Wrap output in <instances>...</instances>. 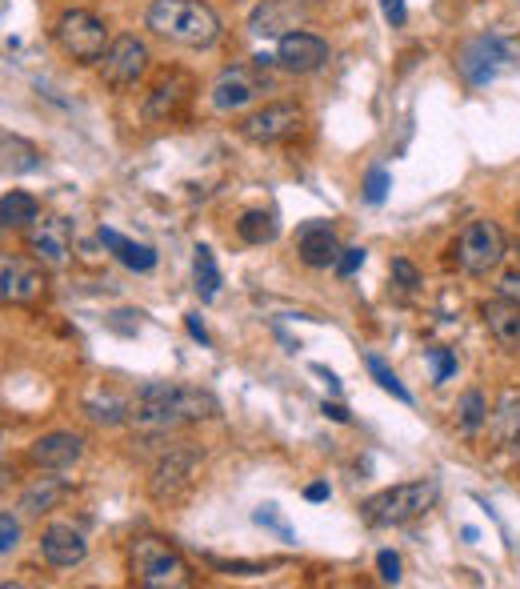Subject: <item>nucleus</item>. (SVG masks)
Instances as JSON below:
<instances>
[{
	"mask_svg": "<svg viewBox=\"0 0 520 589\" xmlns=\"http://www.w3.org/2000/svg\"><path fill=\"white\" fill-rule=\"evenodd\" d=\"M29 249L36 253V261H45V265H68V257H73V229L68 221L60 217H36L29 225Z\"/></svg>",
	"mask_w": 520,
	"mask_h": 589,
	"instance_id": "nucleus-12",
	"label": "nucleus"
},
{
	"mask_svg": "<svg viewBox=\"0 0 520 589\" xmlns=\"http://www.w3.org/2000/svg\"><path fill=\"white\" fill-rule=\"evenodd\" d=\"M16 542H21V522L9 517V513H0V554L16 549Z\"/></svg>",
	"mask_w": 520,
	"mask_h": 589,
	"instance_id": "nucleus-30",
	"label": "nucleus"
},
{
	"mask_svg": "<svg viewBox=\"0 0 520 589\" xmlns=\"http://www.w3.org/2000/svg\"><path fill=\"white\" fill-rule=\"evenodd\" d=\"M456 417H461V425H465L468 434H476V429L485 425V417H488L485 393H480V390H468L465 397H461V405H456Z\"/></svg>",
	"mask_w": 520,
	"mask_h": 589,
	"instance_id": "nucleus-26",
	"label": "nucleus"
},
{
	"mask_svg": "<svg viewBox=\"0 0 520 589\" xmlns=\"http://www.w3.org/2000/svg\"><path fill=\"white\" fill-rule=\"evenodd\" d=\"M200 454L197 449H168V457H161L148 478V493L156 501H177L180 493L192 486V473H197Z\"/></svg>",
	"mask_w": 520,
	"mask_h": 589,
	"instance_id": "nucleus-11",
	"label": "nucleus"
},
{
	"mask_svg": "<svg viewBox=\"0 0 520 589\" xmlns=\"http://www.w3.org/2000/svg\"><path fill=\"white\" fill-rule=\"evenodd\" d=\"M45 297L41 261L21 253H0V305H36Z\"/></svg>",
	"mask_w": 520,
	"mask_h": 589,
	"instance_id": "nucleus-7",
	"label": "nucleus"
},
{
	"mask_svg": "<svg viewBox=\"0 0 520 589\" xmlns=\"http://www.w3.org/2000/svg\"><path fill=\"white\" fill-rule=\"evenodd\" d=\"M300 121H305L300 105L280 100V105H265V109H256L253 117H244L241 133L248 137L253 145H280V141H288V137L297 133Z\"/></svg>",
	"mask_w": 520,
	"mask_h": 589,
	"instance_id": "nucleus-9",
	"label": "nucleus"
},
{
	"mask_svg": "<svg viewBox=\"0 0 520 589\" xmlns=\"http://www.w3.org/2000/svg\"><path fill=\"white\" fill-rule=\"evenodd\" d=\"M305 498H309V501H329V486H324V481H317V486H309V490H305Z\"/></svg>",
	"mask_w": 520,
	"mask_h": 589,
	"instance_id": "nucleus-40",
	"label": "nucleus"
},
{
	"mask_svg": "<svg viewBox=\"0 0 520 589\" xmlns=\"http://www.w3.org/2000/svg\"><path fill=\"white\" fill-rule=\"evenodd\" d=\"M144 24L161 41L185 48H209L221 41V17L204 0H153L144 12Z\"/></svg>",
	"mask_w": 520,
	"mask_h": 589,
	"instance_id": "nucleus-2",
	"label": "nucleus"
},
{
	"mask_svg": "<svg viewBox=\"0 0 520 589\" xmlns=\"http://www.w3.org/2000/svg\"><path fill=\"white\" fill-rule=\"evenodd\" d=\"M41 554H45L48 566L73 569V566H80V561L89 557V542H85V534H80V530H73V525H65V522H56V525H48L45 534H41Z\"/></svg>",
	"mask_w": 520,
	"mask_h": 589,
	"instance_id": "nucleus-14",
	"label": "nucleus"
},
{
	"mask_svg": "<svg viewBox=\"0 0 520 589\" xmlns=\"http://www.w3.org/2000/svg\"><path fill=\"white\" fill-rule=\"evenodd\" d=\"M485 325H488V334L497 337L505 349H520V301H509V297L488 301Z\"/></svg>",
	"mask_w": 520,
	"mask_h": 589,
	"instance_id": "nucleus-20",
	"label": "nucleus"
},
{
	"mask_svg": "<svg viewBox=\"0 0 520 589\" xmlns=\"http://www.w3.org/2000/svg\"><path fill=\"white\" fill-rule=\"evenodd\" d=\"M300 17H305L300 0H261L248 29H253L256 36H285L288 29H297Z\"/></svg>",
	"mask_w": 520,
	"mask_h": 589,
	"instance_id": "nucleus-18",
	"label": "nucleus"
},
{
	"mask_svg": "<svg viewBox=\"0 0 520 589\" xmlns=\"http://www.w3.org/2000/svg\"><path fill=\"white\" fill-rule=\"evenodd\" d=\"M429 357H432V369H436V385H444L456 373V357L449 349H432Z\"/></svg>",
	"mask_w": 520,
	"mask_h": 589,
	"instance_id": "nucleus-31",
	"label": "nucleus"
},
{
	"mask_svg": "<svg viewBox=\"0 0 520 589\" xmlns=\"http://www.w3.org/2000/svg\"><path fill=\"white\" fill-rule=\"evenodd\" d=\"M392 277H397L405 290H412V285H417V269H412L409 261H392Z\"/></svg>",
	"mask_w": 520,
	"mask_h": 589,
	"instance_id": "nucleus-36",
	"label": "nucleus"
},
{
	"mask_svg": "<svg viewBox=\"0 0 520 589\" xmlns=\"http://www.w3.org/2000/svg\"><path fill=\"white\" fill-rule=\"evenodd\" d=\"M4 486H9V469H0V490H4Z\"/></svg>",
	"mask_w": 520,
	"mask_h": 589,
	"instance_id": "nucleus-41",
	"label": "nucleus"
},
{
	"mask_svg": "<svg viewBox=\"0 0 520 589\" xmlns=\"http://www.w3.org/2000/svg\"><path fill=\"white\" fill-rule=\"evenodd\" d=\"M185 325H189V334L197 337L200 345H209V329H204V321H200V313H189V317H185Z\"/></svg>",
	"mask_w": 520,
	"mask_h": 589,
	"instance_id": "nucleus-37",
	"label": "nucleus"
},
{
	"mask_svg": "<svg viewBox=\"0 0 520 589\" xmlns=\"http://www.w3.org/2000/svg\"><path fill=\"white\" fill-rule=\"evenodd\" d=\"M368 373L377 378V385H380V390H385V393H392V397H397V401H405V405H412V393L405 390V385H400V378H397V373H392V369L385 366V361H380L377 353L368 357Z\"/></svg>",
	"mask_w": 520,
	"mask_h": 589,
	"instance_id": "nucleus-27",
	"label": "nucleus"
},
{
	"mask_svg": "<svg viewBox=\"0 0 520 589\" xmlns=\"http://www.w3.org/2000/svg\"><path fill=\"white\" fill-rule=\"evenodd\" d=\"M380 12H385V21L392 24V29H400V24L409 21V9H405V0H380Z\"/></svg>",
	"mask_w": 520,
	"mask_h": 589,
	"instance_id": "nucleus-35",
	"label": "nucleus"
},
{
	"mask_svg": "<svg viewBox=\"0 0 520 589\" xmlns=\"http://www.w3.org/2000/svg\"><path fill=\"white\" fill-rule=\"evenodd\" d=\"M236 233H241V241H248V246H268V241H277V217L265 209L244 212L241 221H236Z\"/></svg>",
	"mask_w": 520,
	"mask_h": 589,
	"instance_id": "nucleus-24",
	"label": "nucleus"
},
{
	"mask_svg": "<svg viewBox=\"0 0 520 589\" xmlns=\"http://www.w3.org/2000/svg\"><path fill=\"white\" fill-rule=\"evenodd\" d=\"M436 505V481H405V486H392V490H380L361 505L365 522L373 530H388V525H409L417 517Z\"/></svg>",
	"mask_w": 520,
	"mask_h": 589,
	"instance_id": "nucleus-3",
	"label": "nucleus"
},
{
	"mask_svg": "<svg viewBox=\"0 0 520 589\" xmlns=\"http://www.w3.org/2000/svg\"><path fill=\"white\" fill-rule=\"evenodd\" d=\"M80 454H85V437L80 434H45L41 441H33V449H29V457H33L41 469L77 466Z\"/></svg>",
	"mask_w": 520,
	"mask_h": 589,
	"instance_id": "nucleus-16",
	"label": "nucleus"
},
{
	"mask_svg": "<svg viewBox=\"0 0 520 589\" xmlns=\"http://www.w3.org/2000/svg\"><path fill=\"white\" fill-rule=\"evenodd\" d=\"M505 261V233L497 221H473L465 225V233L456 241V265L468 277H488L493 269Z\"/></svg>",
	"mask_w": 520,
	"mask_h": 589,
	"instance_id": "nucleus-6",
	"label": "nucleus"
},
{
	"mask_svg": "<svg viewBox=\"0 0 520 589\" xmlns=\"http://www.w3.org/2000/svg\"><path fill=\"white\" fill-rule=\"evenodd\" d=\"M500 297L520 301V273H509V277L500 281Z\"/></svg>",
	"mask_w": 520,
	"mask_h": 589,
	"instance_id": "nucleus-38",
	"label": "nucleus"
},
{
	"mask_svg": "<svg viewBox=\"0 0 520 589\" xmlns=\"http://www.w3.org/2000/svg\"><path fill=\"white\" fill-rule=\"evenodd\" d=\"M56 45L65 48L77 65H100V56L109 48V29L89 9H68L56 21Z\"/></svg>",
	"mask_w": 520,
	"mask_h": 589,
	"instance_id": "nucleus-5",
	"label": "nucleus"
},
{
	"mask_svg": "<svg viewBox=\"0 0 520 589\" xmlns=\"http://www.w3.org/2000/svg\"><path fill=\"white\" fill-rule=\"evenodd\" d=\"M192 92V80L185 73H168L161 85L153 89V97L144 100V121H165V117H177L185 109V100Z\"/></svg>",
	"mask_w": 520,
	"mask_h": 589,
	"instance_id": "nucleus-17",
	"label": "nucleus"
},
{
	"mask_svg": "<svg viewBox=\"0 0 520 589\" xmlns=\"http://www.w3.org/2000/svg\"><path fill=\"white\" fill-rule=\"evenodd\" d=\"M89 417L100 425H121L129 422V405L117 397H104V401H89Z\"/></svg>",
	"mask_w": 520,
	"mask_h": 589,
	"instance_id": "nucleus-28",
	"label": "nucleus"
},
{
	"mask_svg": "<svg viewBox=\"0 0 520 589\" xmlns=\"http://www.w3.org/2000/svg\"><path fill=\"white\" fill-rule=\"evenodd\" d=\"M129 569H133V578L141 581V586H156V589L180 586L185 574H189L185 557H180L165 537H153V534H144L133 542V549H129Z\"/></svg>",
	"mask_w": 520,
	"mask_h": 589,
	"instance_id": "nucleus-4",
	"label": "nucleus"
},
{
	"mask_svg": "<svg viewBox=\"0 0 520 589\" xmlns=\"http://www.w3.org/2000/svg\"><path fill=\"white\" fill-rule=\"evenodd\" d=\"M217 413H221V405H217L212 393L192 390V385L148 381V385L136 390L133 405H129V422H133L141 434H173L180 425L209 422Z\"/></svg>",
	"mask_w": 520,
	"mask_h": 589,
	"instance_id": "nucleus-1",
	"label": "nucleus"
},
{
	"mask_svg": "<svg viewBox=\"0 0 520 589\" xmlns=\"http://www.w3.org/2000/svg\"><path fill=\"white\" fill-rule=\"evenodd\" d=\"M285 73H317L329 61V41L317 33H285L277 41V56H273Z\"/></svg>",
	"mask_w": 520,
	"mask_h": 589,
	"instance_id": "nucleus-13",
	"label": "nucleus"
},
{
	"mask_svg": "<svg viewBox=\"0 0 520 589\" xmlns=\"http://www.w3.org/2000/svg\"><path fill=\"white\" fill-rule=\"evenodd\" d=\"M253 517H256V525H268V530H277V534L285 537V542L292 537V530H288V525L277 517V505H261V510H256Z\"/></svg>",
	"mask_w": 520,
	"mask_h": 589,
	"instance_id": "nucleus-34",
	"label": "nucleus"
},
{
	"mask_svg": "<svg viewBox=\"0 0 520 589\" xmlns=\"http://www.w3.org/2000/svg\"><path fill=\"white\" fill-rule=\"evenodd\" d=\"M361 265H365V249H341V257H336V273L341 277H353Z\"/></svg>",
	"mask_w": 520,
	"mask_h": 589,
	"instance_id": "nucleus-33",
	"label": "nucleus"
},
{
	"mask_svg": "<svg viewBox=\"0 0 520 589\" xmlns=\"http://www.w3.org/2000/svg\"><path fill=\"white\" fill-rule=\"evenodd\" d=\"M321 410H324V417H332V422H348V410H344V405H336V401H324Z\"/></svg>",
	"mask_w": 520,
	"mask_h": 589,
	"instance_id": "nucleus-39",
	"label": "nucleus"
},
{
	"mask_svg": "<svg viewBox=\"0 0 520 589\" xmlns=\"http://www.w3.org/2000/svg\"><path fill=\"white\" fill-rule=\"evenodd\" d=\"M512 61L509 45L505 41H497V36H476V41H468L465 48H461V56H456V68H461V77L468 80V85H488V80H497V73Z\"/></svg>",
	"mask_w": 520,
	"mask_h": 589,
	"instance_id": "nucleus-10",
	"label": "nucleus"
},
{
	"mask_svg": "<svg viewBox=\"0 0 520 589\" xmlns=\"http://www.w3.org/2000/svg\"><path fill=\"white\" fill-rule=\"evenodd\" d=\"M144 68H148V48H144V41H136L129 33L117 36L104 48V56H100V77L112 89H133L136 80L144 77Z\"/></svg>",
	"mask_w": 520,
	"mask_h": 589,
	"instance_id": "nucleus-8",
	"label": "nucleus"
},
{
	"mask_svg": "<svg viewBox=\"0 0 520 589\" xmlns=\"http://www.w3.org/2000/svg\"><path fill=\"white\" fill-rule=\"evenodd\" d=\"M336 257H341V246H336V237H332L329 225L309 221L300 229V261H305V265L329 269V265H336Z\"/></svg>",
	"mask_w": 520,
	"mask_h": 589,
	"instance_id": "nucleus-19",
	"label": "nucleus"
},
{
	"mask_svg": "<svg viewBox=\"0 0 520 589\" xmlns=\"http://www.w3.org/2000/svg\"><path fill=\"white\" fill-rule=\"evenodd\" d=\"M261 92V77H253L248 68H224L217 85H212V105L221 112H236L244 109L248 100Z\"/></svg>",
	"mask_w": 520,
	"mask_h": 589,
	"instance_id": "nucleus-15",
	"label": "nucleus"
},
{
	"mask_svg": "<svg viewBox=\"0 0 520 589\" xmlns=\"http://www.w3.org/2000/svg\"><path fill=\"white\" fill-rule=\"evenodd\" d=\"M388 185H392V177H388V168H373L365 181V200L368 205H380V200L388 197Z\"/></svg>",
	"mask_w": 520,
	"mask_h": 589,
	"instance_id": "nucleus-29",
	"label": "nucleus"
},
{
	"mask_svg": "<svg viewBox=\"0 0 520 589\" xmlns=\"http://www.w3.org/2000/svg\"><path fill=\"white\" fill-rule=\"evenodd\" d=\"M192 277H197V293L200 301H212L221 293V269L212 261V249L197 246V257H192Z\"/></svg>",
	"mask_w": 520,
	"mask_h": 589,
	"instance_id": "nucleus-25",
	"label": "nucleus"
},
{
	"mask_svg": "<svg viewBox=\"0 0 520 589\" xmlns=\"http://www.w3.org/2000/svg\"><path fill=\"white\" fill-rule=\"evenodd\" d=\"M41 217V205L29 193H4L0 197V229H29Z\"/></svg>",
	"mask_w": 520,
	"mask_h": 589,
	"instance_id": "nucleus-23",
	"label": "nucleus"
},
{
	"mask_svg": "<svg viewBox=\"0 0 520 589\" xmlns=\"http://www.w3.org/2000/svg\"><path fill=\"white\" fill-rule=\"evenodd\" d=\"M100 246L112 249L117 253V261H121L124 269H136V273H148V269L156 265V253L148 246H136V241H129V237H121L117 229H100Z\"/></svg>",
	"mask_w": 520,
	"mask_h": 589,
	"instance_id": "nucleus-21",
	"label": "nucleus"
},
{
	"mask_svg": "<svg viewBox=\"0 0 520 589\" xmlns=\"http://www.w3.org/2000/svg\"><path fill=\"white\" fill-rule=\"evenodd\" d=\"M68 493V486L60 478H36V481H29L24 486V493H21V510L24 513H48V510H56L60 505V498Z\"/></svg>",
	"mask_w": 520,
	"mask_h": 589,
	"instance_id": "nucleus-22",
	"label": "nucleus"
},
{
	"mask_svg": "<svg viewBox=\"0 0 520 589\" xmlns=\"http://www.w3.org/2000/svg\"><path fill=\"white\" fill-rule=\"evenodd\" d=\"M377 569H380V581H388V586H397V581H400V557L392 554V549H380Z\"/></svg>",
	"mask_w": 520,
	"mask_h": 589,
	"instance_id": "nucleus-32",
	"label": "nucleus"
}]
</instances>
